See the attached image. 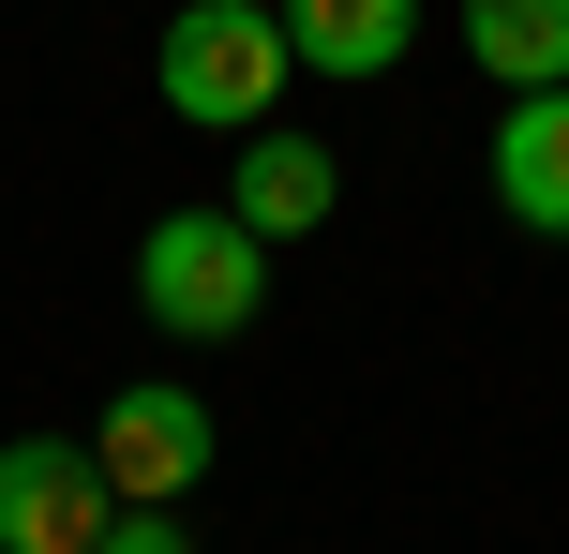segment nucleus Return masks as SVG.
I'll return each mask as SVG.
<instances>
[{"mask_svg":"<svg viewBox=\"0 0 569 554\" xmlns=\"http://www.w3.org/2000/svg\"><path fill=\"white\" fill-rule=\"evenodd\" d=\"M495 210L525 240H569V90H510V120H495Z\"/></svg>","mask_w":569,"mask_h":554,"instance_id":"6","label":"nucleus"},{"mask_svg":"<svg viewBox=\"0 0 569 554\" xmlns=\"http://www.w3.org/2000/svg\"><path fill=\"white\" fill-rule=\"evenodd\" d=\"M226 150H240L226 210H240L256 240H315V225H330V195H345L330 135H300V120H256V135H226Z\"/></svg>","mask_w":569,"mask_h":554,"instance_id":"5","label":"nucleus"},{"mask_svg":"<svg viewBox=\"0 0 569 554\" xmlns=\"http://www.w3.org/2000/svg\"><path fill=\"white\" fill-rule=\"evenodd\" d=\"M106 465H90V435H16L0 450V554H90L106 540Z\"/></svg>","mask_w":569,"mask_h":554,"instance_id":"4","label":"nucleus"},{"mask_svg":"<svg viewBox=\"0 0 569 554\" xmlns=\"http://www.w3.org/2000/svg\"><path fill=\"white\" fill-rule=\"evenodd\" d=\"M90 554H196V525H180V510H106Z\"/></svg>","mask_w":569,"mask_h":554,"instance_id":"9","label":"nucleus"},{"mask_svg":"<svg viewBox=\"0 0 569 554\" xmlns=\"http://www.w3.org/2000/svg\"><path fill=\"white\" fill-rule=\"evenodd\" d=\"M465 60L495 90H569V0H465Z\"/></svg>","mask_w":569,"mask_h":554,"instance_id":"8","label":"nucleus"},{"mask_svg":"<svg viewBox=\"0 0 569 554\" xmlns=\"http://www.w3.org/2000/svg\"><path fill=\"white\" fill-rule=\"evenodd\" d=\"M210 450H226V435H210V405H196L180 375L120 390V405L90 420V465H106V495H120V510H180V495L210 480Z\"/></svg>","mask_w":569,"mask_h":554,"instance_id":"3","label":"nucleus"},{"mask_svg":"<svg viewBox=\"0 0 569 554\" xmlns=\"http://www.w3.org/2000/svg\"><path fill=\"white\" fill-rule=\"evenodd\" d=\"M284 16V60H300V75H390L405 46H420V0H270Z\"/></svg>","mask_w":569,"mask_h":554,"instance_id":"7","label":"nucleus"},{"mask_svg":"<svg viewBox=\"0 0 569 554\" xmlns=\"http://www.w3.org/2000/svg\"><path fill=\"white\" fill-rule=\"evenodd\" d=\"M284 16L270 0H180L166 16V46H150V90H166L196 135H256V120L284 105Z\"/></svg>","mask_w":569,"mask_h":554,"instance_id":"2","label":"nucleus"},{"mask_svg":"<svg viewBox=\"0 0 569 554\" xmlns=\"http://www.w3.org/2000/svg\"><path fill=\"white\" fill-rule=\"evenodd\" d=\"M136 315L166 330V345H240V330L270 315V240L240 225L226 195H210V210H166V225L136 240Z\"/></svg>","mask_w":569,"mask_h":554,"instance_id":"1","label":"nucleus"}]
</instances>
